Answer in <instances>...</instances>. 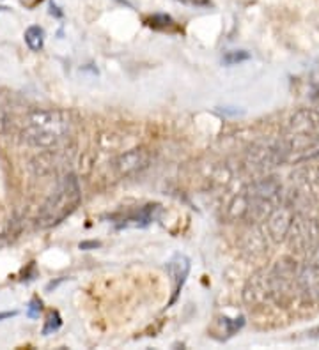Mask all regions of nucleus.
I'll return each instance as SVG.
<instances>
[{"label": "nucleus", "instance_id": "1a4fd4ad", "mask_svg": "<svg viewBox=\"0 0 319 350\" xmlns=\"http://www.w3.org/2000/svg\"><path fill=\"white\" fill-rule=\"evenodd\" d=\"M246 59H250V55L246 52H243V50H239V52H227L225 55H223L222 62L225 66H234V64H239V62L246 61Z\"/></svg>", "mask_w": 319, "mask_h": 350}, {"label": "nucleus", "instance_id": "20e7f679", "mask_svg": "<svg viewBox=\"0 0 319 350\" xmlns=\"http://www.w3.org/2000/svg\"><path fill=\"white\" fill-rule=\"evenodd\" d=\"M149 152H147L144 147H138V149H131L129 152L122 154L115 161V170H117L119 175H131V173L138 172V170H144L149 165Z\"/></svg>", "mask_w": 319, "mask_h": 350}, {"label": "nucleus", "instance_id": "f03ea898", "mask_svg": "<svg viewBox=\"0 0 319 350\" xmlns=\"http://www.w3.org/2000/svg\"><path fill=\"white\" fill-rule=\"evenodd\" d=\"M82 200V191L78 179L75 175H68L62 179V182L57 186V189L50 195L45 202V206L37 216V226L48 228V226L59 225L64 221L69 214L78 207Z\"/></svg>", "mask_w": 319, "mask_h": 350}, {"label": "nucleus", "instance_id": "7ed1b4c3", "mask_svg": "<svg viewBox=\"0 0 319 350\" xmlns=\"http://www.w3.org/2000/svg\"><path fill=\"white\" fill-rule=\"evenodd\" d=\"M167 274H169L170 281H172V297L169 301V306H172L174 302L178 301V295L181 292L183 285H185L186 278H188V273H190V258L186 255H174L169 262H167Z\"/></svg>", "mask_w": 319, "mask_h": 350}, {"label": "nucleus", "instance_id": "423d86ee", "mask_svg": "<svg viewBox=\"0 0 319 350\" xmlns=\"http://www.w3.org/2000/svg\"><path fill=\"white\" fill-rule=\"evenodd\" d=\"M25 43L32 52H39L45 45V30L37 25H32L25 30Z\"/></svg>", "mask_w": 319, "mask_h": 350}, {"label": "nucleus", "instance_id": "ddd939ff", "mask_svg": "<svg viewBox=\"0 0 319 350\" xmlns=\"http://www.w3.org/2000/svg\"><path fill=\"white\" fill-rule=\"evenodd\" d=\"M18 311H4V313H0V320H5V318H11V317H16Z\"/></svg>", "mask_w": 319, "mask_h": 350}, {"label": "nucleus", "instance_id": "9b49d317", "mask_svg": "<svg viewBox=\"0 0 319 350\" xmlns=\"http://www.w3.org/2000/svg\"><path fill=\"white\" fill-rule=\"evenodd\" d=\"M100 246H101V242H98V241H85V242H80L78 248H80V250H94V248H100Z\"/></svg>", "mask_w": 319, "mask_h": 350}, {"label": "nucleus", "instance_id": "0eeeda50", "mask_svg": "<svg viewBox=\"0 0 319 350\" xmlns=\"http://www.w3.org/2000/svg\"><path fill=\"white\" fill-rule=\"evenodd\" d=\"M147 25L156 28V30H167V28L174 25V20L169 14H154V16H151L147 20Z\"/></svg>", "mask_w": 319, "mask_h": 350}, {"label": "nucleus", "instance_id": "f257e3e1", "mask_svg": "<svg viewBox=\"0 0 319 350\" xmlns=\"http://www.w3.org/2000/svg\"><path fill=\"white\" fill-rule=\"evenodd\" d=\"M71 122L62 110H34L23 121L21 138L34 147H52L68 137Z\"/></svg>", "mask_w": 319, "mask_h": 350}, {"label": "nucleus", "instance_id": "9d476101", "mask_svg": "<svg viewBox=\"0 0 319 350\" xmlns=\"http://www.w3.org/2000/svg\"><path fill=\"white\" fill-rule=\"evenodd\" d=\"M43 310V302L39 301V297H32V301L28 302V310H27V315L30 318H37Z\"/></svg>", "mask_w": 319, "mask_h": 350}, {"label": "nucleus", "instance_id": "39448f33", "mask_svg": "<svg viewBox=\"0 0 319 350\" xmlns=\"http://www.w3.org/2000/svg\"><path fill=\"white\" fill-rule=\"evenodd\" d=\"M153 206H147L135 216H129L126 219H122V223H119L117 228H128V226H147L153 221Z\"/></svg>", "mask_w": 319, "mask_h": 350}, {"label": "nucleus", "instance_id": "f8f14e48", "mask_svg": "<svg viewBox=\"0 0 319 350\" xmlns=\"http://www.w3.org/2000/svg\"><path fill=\"white\" fill-rule=\"evenodd\" d=\"M183 4H190V5H208L210 0H179Z\"/></svg>", "mask_w": 319, "mask_h": 350}, {"label": "nucleus", "instance_id": "6e6552de", "mask_svg": "<svg viewBox=\"0 0 319 350\" xmlns=\"http://www.w3.org/2000/svg\"><path fill=\"white\" fill-rule=\"evenodd\" d=\"M61 326H62V318H61V315H59V311H52V313L48 315V318H46V324H45V327H43V334L48 336V334L55 333Z\"/></svg>", "mask_w": 319, "mask_h": 350}]
</instances>
